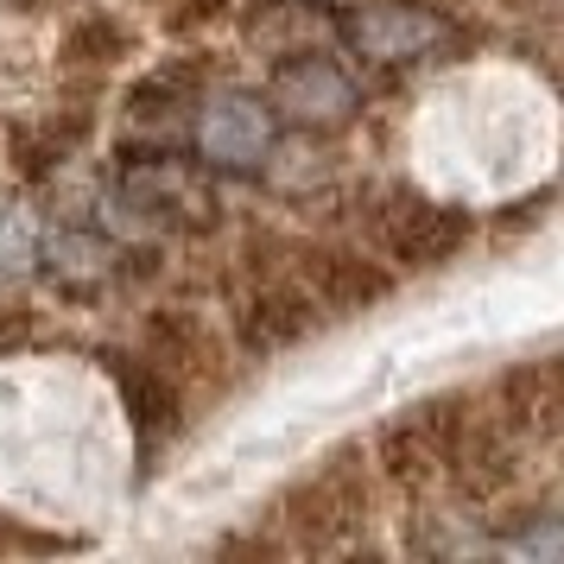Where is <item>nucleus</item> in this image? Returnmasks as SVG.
Instances as JSON below:
<instances>
[{"mask_svg":"<svg viewBox=\"0 0 564 564\" xmlns=\"http://www.w3.org/2000/svg\"><path fill=\"white\" fill-rule=\"evenodd\" d=\"M197 102V70H159V77H140L128 89V121L133 128H172L184 108Z\"/></svg>","mask_w":564,"mask_h":564,"instance_id":"ddd939ff","label":"nucleus"},{"mask_svg":"<svg viewBox=\"0 0 564 564\" xmlns=\"http://www.w3.org/2000/svg\"><path fill=\"white\" fill-rule=\"evenodd\" d=\"M368 229H375V241H381L400 267H419V273H425V267L457 260L476 223H469V209L437 204V197H425V191L393 184V191H381V197H375V209H368Z\"/></svg>","mask_w":564,"mask_h":564,"instance_id":"20e7f679","label":"nucleus"},{"mask_svg":"<svg viewBox=\"0 0 564 564\" xmlns=\"http://www.w3.org/2000/svg\"><path fill=\"white\" fill-rule=\"evenodd\" d=\"M115 381H121V400H128V419H133V437H140V457H153L165 437L178 432V381L153 368L140 356H108Z\"/></svg>","mask_w":564,"mask_h":564,"instance_id":"9d476101","label":"nucleus"},{"mask_svg":"<svg viewBox=\"0 0 564 564\" xmlns=\"http://www.w3.org/2000/svg\"><path fill=\"white\" fill-rule=\"evenodd\" d=\"M267 108L299 133H343L361 115V89L330 52H285L267 77Z\"/></svg>","mask_w":564,"mask_h":564,"instance_id":"7ed1b4c3","label":"nucleus"},{"mask_svg":"<svg viewBox=\"0 0 564 564\" xmlns=\"http://www.w3.org/2000/svg\"><path fill=\"white\" fill-rule=\"evenodd\" d=\"M39 254V229L20 204H0V280H20Z\"/></svg>","mask_w":564,"mask_h":564,"instance_id":"4468645a","label":"nucleus"},{"mask_svg":"<svg viewBox=\"0 0 564 564\" xmlns=\"http://www.w3.org/2000/svg\"><path fill=\"white\" fill-rule=\"evenodd\" d=\"M495 419L513 432V444H552L564 432V375L558 361H520L495 381Z\"/></svg>","mask_w":564,"mask_h":564,"instance_id":"1a4fd4ad","label":"nucleus"},{"mask_svg":"<svg viewBox=\"0 0 564 564\" xmlns=\"http://www.w3.org/2000/svg\"><path fill=\"white\" fill-rule=\"evenodd\" d=\"M248 273L254 280L241 285V299H235V343L248 356H280V349L305 343L324 324V311L311 305V292L292 273V260H260L248 248Z\"/></svg>","mask_w":564,"mask_h":564,"instance_id":"f03ea898","label":"nucleus"},{"mask_svg":"<svg viewBox=\"0 0 564 564\" xmlns=\"http://www.w3.org/2000/svg\"><path fill=\"white\" fill-rule=\"evenodd\" d=\"M273 513H280L285 539L299 552H336L368 520V476H361L356 457H330L311 482L292 488Z\"/></svg>","mask_w":564,"mask_h":564,"instance_id":"39448f33","label":"nucleus"},{"mask_svg":"<svg viewBox=\"0 0 564 564\" xmlns=\"http://www.w3.org/2000/svg\"><path fill=\"white\" fill-rule=\"evenodd\" d=\"M280 140V115L260 89H216L197 102V159L209 172H260Z\"/></svg>","mask_w":564,"mask_h":564,"instance_id":"0eeeda50","label":"nucleus"},{"mask_svg":"<svg viewBox=\"0 0 564 564\" xmlns=\"http://www.w3.org/2000/svg\"><path fill=\"white\" fill-rule=\"evenodd\" d=\"M32 260H45L57 285H102L108 273H115V241L96 235V229H57V235L39 241Z\"/></svg>","mask_w":564,"mask_h":564,"instance_id":"f8f14e48","label":"nucleus"},{"mask_svg":"<svg viewBox=\"0 0 564 564\" xmlns=\"http://www.w3.org/2000/svg\"><path fill=\"white\" fill-rule=\"evenodd\" d=\"M147 361L165 368L172 381H209L223 368V343L197 311H159L147 324Z\"/></svg>","mask_w":564,"mask_h":564,"instance_id":"9b49d317","label":"nucleus"},{"mask_svg":"<svg viewBox=\"0 0 564 564\" xmlns=\"http://www.w3.org/2000/svg\"><path fill=\"white\" fill-rule=\"evenodd\" d=\"M216 204H204V178L172 153L128 159L102 197V229L121 241H159V235L197 229Z\"/></svg>","mask_w":564,"mask_h":564,"instance_id":"f257e3e1","label":"nucleus"},{"mask_svg":"<svg viewBox=\"0 0 564 564\" xmlns=\"http://www.w3.org/2000/svg\"><path fill=\"white\" fill-rule=\"evenodd\" d=\"M121 52H128V32L108 26V20H89V26H77L64 39V57L70 64H115Z\"/></svg>","mask_w":564,"mask_h":564,"instance_id":"2eb2a0df","label":"nucleus"},{"mask_svg":"<svg viewBox=\"0 0 564 564\" xmlns=\"http://www.w3.org/2000/svg\"><path fill=\"white\" fill-rule=\"evenodd\" d=\"M285 254H292V273L324 317H356L393 292V273L356 248H285Z\"/></svg>","mask_w":564,"mask_h":564,"instance_id":"6e6552de","label":"nucleus"},{"mask_svg":"<svg viewBox=\"0 0 564 564\" xmlns=\"http://www.w3.org/2000/svg\"><path fill=\"white\" fill-rule=\"evenodd\" d=\"M457 26L425 0H361L343 13V45L368 64H432L451 52Z\"/></svg>","mask_w":564,"mask_h":564,"instance_id":"423d86ee","label":"nucleus"},{"mask_svg":"<svg viewBox=\"0 0 564 564\" xmlns=\"http://www.w3.org/2000/svg\"><path fill=\"white\" fill-rule=\"evenodd\" d=\"M223 7H229V0H191V13H178V20H172V26H204V20H223Z\"/></svg>","mask_w":564,"mask_h":564,"instance_id":"dca6fc26","label":"nucleus"}]
</instances>
